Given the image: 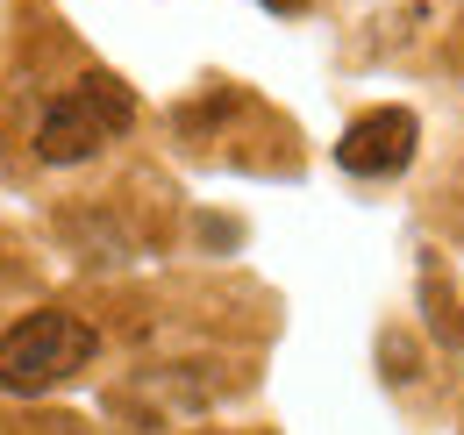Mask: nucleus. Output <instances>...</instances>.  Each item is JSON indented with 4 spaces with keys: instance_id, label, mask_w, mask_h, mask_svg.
Returning a JSON list of instances; mask_svg holds the SVG:
<instances>
[{
    "instance_id": "f257e3e1",
    "label": "nucleus",
    "mask_w": 464,
    "mask_h": 435,
    "mask_svg": "<svg viewBox=\"0 0 464 435\" xmlns=\"http://www.w3.org/2000/svg\"><path fill=\"white\" fill-rule=\"evenodd\" d=\"M86 364H93V328L64 307H44V314H29L0 335V392H14V400L58 392Z\"/></svg>"
},
{
    "instance_id": "f03ea898",
    "label": "nucleus",
    "mask_w": 464,
    "mask_h": 435,
    "mask_svg": "<svg viewBox=\"0 0 464 435\" xmlns=\"http://www.w3.org/2000/svg\"><path fill=\"white\" fill-rule=\"evenodd\" d=\"M129 121H136L129 86L108 79V72H93V79L64 86L58 101L44 108V121H36V158L44 164H79V158H93V150H108Z\"/></svg>"
},
{
    "instance_id": "7ed1b4c3",
    "label": "nucleus",
    "mask_w": 464,
    "mask_h": 435,
    "mask_svg": "<svg viewBox=\"0 0 464 435\" xmlns=\"http://www.w3.org/2000/svg\"><path fill=\"white\" fill-rule=\"evenodd\" d=\"M414 143H421V121L407 108H372V114H357L343 129L336 164H343L350 179H393V171L414 164Z\"/></svg>"
},
{
    "instance_id": "20e7f679",
    "label": "nucleus",
    "mask_w": 464,
    "mask_h": 435,
    "mask_svg": "<svg viewBox=\"0 0 464 435\" xmlns=\"http://www.w3.org/2000/svg\"><path fill=\"white\" fill-rule=\"evenodd\" d=\"M272 7H279V14H300V7H307V0H272Z\"/></svg>"
}]
</instances>
